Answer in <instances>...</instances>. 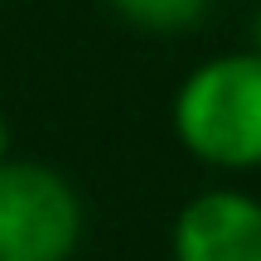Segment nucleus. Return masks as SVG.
<instances>
[{"label":"nucleus","mask_w":261,"mask_h":261,"mask_svg":"<svg viewBox=\"0 0 261 261\" xmlns=\"http://www.w3.org/2000/svg\"><path fill=\"white\" fill-rule=\"evenodd\" d=\"M87 208L77 184L44 160H0V261H73Z\"/></svg>","instance_id":"nucleus-2"},{"label":"nucleus","mask_w":261,"mask_h":261,"mask_svg":"<svg viewBox=\"0 0 261 261\" xmlns=\"http://www.w3.org/2000/svg\"><path fill=\"white\" fill-rule=\"evenodd\" d=\"M107 5H112L116 19H126L130 29L169 39V34H194L208 19L213 0H107Z\"/></svg>","instance_id":"nucleus-4"},{"label":"nucleus","mask_w":261,"mask_h":261,"mask_svg":"<svg viewBox=\"0 0 261 261\" xmlns=\"http://www.w3.org/2000/svg\"><path fill=\"white\" fill-rule=\"evenodd\" d=\"M10 155V121H5V112H0V160Z\"/></svg>","instance_id":"nucleus-5"},{"label":"nucleus","mask_w":261,"mask_h":261,"mask_svg":"<svg viewBox=\"0 0 261 261\" xmlns=\"http://www.w3.org/2000/svg\"><path fill=\"white\" fill-rule=\"evenodd\" d=\"M252 48H261V10L252 15Z\"/></svg>","instance_id":"nucleus-6"},{"label":"nucleus","mask_w":261,"mask_h":261,"mask_svg":"<svg viewBox=\"0 0 261 261\" xmlns=\"http://www.w3.org/2000/svg\"><path fill=\"white\" fill-rule=\"evenodd\" d=\"M169 126L208 169H261V48H227L189 68L169 102Z\"/></svg>","instance_id":"nucleus-1"},{"label":"nucleus","mask_w":261,"mask_h":261,"mask_svg":"<svg viewBox=\"0 0 261 261\" xmlns=\"http://www.w3.org/2000/svg\"><path fill=\"white\" fill-rule=\"evenodd\" d=\"M169 261H261V198L247 189H203L174 213Z\"/></svg>","instance_id":"nucleus-3"}]
</instances>
